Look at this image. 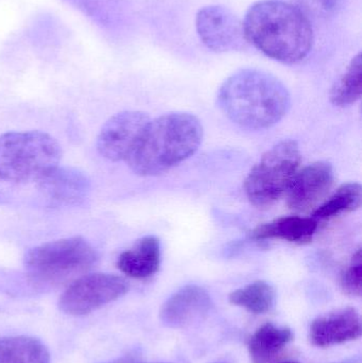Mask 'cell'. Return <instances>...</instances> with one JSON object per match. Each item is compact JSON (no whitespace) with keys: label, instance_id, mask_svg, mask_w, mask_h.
I'll return each mask as SVG.
<instances>
[{"label":"cell","instance_id":"6da1fadb","mask_svg":"<svg viewBox=\"0 0 362 363\" xmlns=\"http://www.w3.org/2000/svg\"><path fill=\"white\" fill-rule=\"evenodd\" d=\"M242 23L248 43L281 63L303 61L314 46L312 21L284 0L256 2Z\"/></svg>","mask_w":362,"mask_h":363},{"label":"cell","instance_id":"7a4b0ae2","mask_svg":"<svg viewBox=\"0 0 362 363\" xmlns=\"http://www.w3.org/2000/svg\"><path fill=\"white\" fill-rule=\"evenodd\" d=\"M218 104L225 116L248 130H266L280 123L291 106L282 81L263 70L242 69L221 85Z\"/></svg>","mask_w":362,"mask_h":363},{"label":"cell","instance_id":"3957f363","mask_svg":"<svg viewBox=\"0 0 362 363\" xmlns=\"http://www.w3.org/2000/svg\"><path fill=\"white\" fill-rule=\"evenodd\" d=\"M202 140L203 127L195 115L168 113L150 121L127 163L138 176H157L195 155Z\"/></svg>","mask_w":362,"mask_h":363},{"label":"cell","instance_id":"277c9868","mask_svg":"<svg viewBox=\"0 0 362 363\" xmlns=\"http://www.w3.org/2000/svg\"><path fill=\"white\" fill-rule=\"evenodd\" d=\"M62 149L55 138L40 131L0 135V183H36L59 166Z\"/></svg>","mask_w":362,"mask_h":363},{"label":"cell","instance_id":"5b68a950","mask_svg":"<svg viewBox=\"0 0 362 363\" xmlns=\"http://www.w3.org/2000/svg\"><path fill=\"white\" fill-rule=\"evenodd\" d=\"M95 247L80 236L60 239L32 247L23 264L34 285L53 287L78 279L97 264Z\"/></svg>","mask_w":362,"mask_h":363},{"label":"cell","instance_id":"8992f818","mask_svg":"<svg viewBox=\"0 0 362 363\" xmlns=\"http://www.w3.org/2000/svg\"><path fill=\"white\" fill-rule=\"evenodd\" d=\"M297 142L283 140L272 147L251 169L244 181L247 198L257 207L270 206L288 191L301 165Z\"/></svg>","mask_w":362,"mask_h":363},{"label":"cell","instance_id":"52a82bcc","mask_svg":"<svg viewBox=\"0 0 362 363\" xmlns=\"http://www.w3.org/2000/svg\"><path fill=\"white\" fill-rule=\"evenodd\" d=\"M129 291L123 277L110 273H91L72 281L59 301L60 309L66 315L80 317L89 315Z\"/></svg>","mask_w":362,"mask_h":363},{"label":"cell","instance_id":"ba28073f","mask_svg":"<svg viewBox=\"0 0 362 363\" xmlns=\"http://www.w3.org/2000/svg\"><path fill=\"white\" fill-rule=\"evenodd\" d=\"M150 121L149 115L140 111H125L111 117L98 135V152L111 162H127Z\"/></svg>","mask_w":362,"mask_h":363},{"label":"cell","instance_id":"9c48e42d","mask_svg":"<svg viewBox=\"0 0 362 363\" xmlns=\"http://www.w3.org/2000/svg\"><path fill=\"white\" fill-rule=\"evenodd\" d=\"M196 29L201 42L215 52L242 50L249 44L244 23L225 6L201 9L196 17Z\"/></svg>","mask_w":362,"mask_h":363},{"label":"cell","instance_id":"30bf717a","mask_svg":"<svg viewBox=\"0 0 362 363\" xmlns=\"http://www.w3.org/2000/svg\"><path fill=\"white\" fill-rule=\"evenodd\" d=\"M40 198L49 206H78L89 198L91 184L89 177L72 167H57L36 182Z\"/></svg>","mask_w":362,"mask_h":363},{"label":"cell","instance_id":"8fae6325","mask_svg":"<svg viewBox=\"0 0 362 363\" xmlns=\"http://www.w3.org/2000/svg\"><path fill=\"white\" fill-rule=\"evenodd\" d=\"M334 170L327 162H316L298 172L288 189V205L293 211H306L317 206L331 190Z\"/></svg>","mask_w":362,"mask_h":363},{"label":"cell","instance_id":"7c38bea8","mask_svg":"<svg viewBox=\"0 0 362 363\" xmlns=\"http://www.w3.org/2000/svg\"><path fill=\"white\" fill-rule=\"evenodd\" d=\"M212 307V298L205 289L185 286L166 301L159 317L168 328H185L206 317Z\"/></svg>","mask_w":362,"mask_h":363},{"label":"cell","instance_id":"4fadbf2b","mask_svg":"<svg viewBox=\"0 0 362 363\" xmlns=\"http://www.w3.org/2000/svg\"><path fill=\"white\" fill-rule=\"evenodd\" d=\"M361 330L358 311L348 307L317 318L310 326V340L315 347H332L356 340Z\"/></svg>","mask_w":362,"mask_h":363},{"label":"cell","instance_id":"5bb4252c","mask_svg":"<svg viewBox=\"0 0 362 363\" xmlns=\"http://www.w3.org/2000/svg\"><path fill=\"white\" fill-rule=\"evenodd\" d=\"M161 242L155 236H145L134 243L133 247L123 252L117 259L119 270L136 279L152 277L161 264Z\"/></svg>","mask_w":362,"mask_h":363},{"label":"cell","instance_id":"9a60e30c","mask_svg":"<svg viewBox=\"0 0 362 363\" xmlns=\"http://www.w3.org/2000/svg\"><path fill=\"white\" fill-rule=\"evenodd\" d=\"M319 222L314 218H303L293 216L283 217L261 224L250 233L253 240H278L288 241L297 245H306L310 242L318 230Z\"/></svg>","mask_w":362,"mask_h":363},{"label":"cell","instance_id":"2e32d148","mask_svg":"<svg viewBox=\"0 0 362 363\" xmlns=\"http://www.w3.org/2000/svg\"><path fill=\"white\" fill-rule=\"evenodd\" d=\"M293 338V330L286 326L264 324L249 340L251 360L253 363H269Z\"/></svg>","mask_w":362,"mask_h":363},{"label":"cell","instance_id":"e0dca14e","mask_svg":"<svg viewBox=\"0 0 362 363\" xmlns=\"http://www.w3.org/2000/svg\"><path fill=\"white\" fill-rule=\"evenodd\" d=\"M50 354L40 340L16 336L0 339V363H49Z\"/></svg>","mask_w":362,"mask_h":363},{"label":"cell","instance_id":"ac0fdd59","mask_svg":"<svg viewBox=\"0 0 362 363\" xmlns=\"http://www.w3.org/2000/svg\"><path fill=\"white\" fill-rule=\"evenodd\" d=\"M231 304L242 307L249 313L263 315L273 308L276 304V290L265 281H256L229 296Z\"/></svg>","mask_w":362,"mask_h":363},{"label":"cell","instance_id":"d6986e66","mask_svg":"<svg viewBox=\"0 0 362 363\" xmlns=\"http://www.w3.org/2000/svg\"><path fill=\"white\" fill-rule=\"evenodd\" d=\"M361 184H344L329 200L325 201L314 211L312 218L317 222L327 221L344 213H352L361 207Z\"/></svg>","mask_w":362,"mask_h":363},{"label":"cell","instance_id":"ffe728a7","mask_svg":"<svg viewBox=\"0 0 362 363\" xmlns=\"http://www.w3.org/2000/svg\"><path fill=\"white\" fill-rule=\"evenodd\" d=\"M362 93V57L358 53L353 57L346 72L332 87L331 102L338 108L352 106L361 99Z\"/></svg>","mask_w":362,"mask_h":363},{"label":"cell","instance_id":"44dd1931","mask_svg":"<svg viewBox=\"0 0 362 363\" xmlns=\"http://www.w3.org/2000/svg\"><path fill=\"white\" fill-rule=\"evenodd\" d=\"M293 4L312 21L335 16L346 6V0H284Z\"/></svg>","mask_w":362,"mask_h":363},{"label":"cell","instance_id":"7402d4cb","mask_svg":"<svg viewBox=\"0 0 362 363\" xmlns=\"http://www.w3.org/2000/svg\"><path fill=\"white\" fill-rule=\"evenodd\" d=\"M362 255L358 249L353 255L348 268L342 273L341 286L344 292L353 296H361Z\"/></svg>","mask_w":362,"mask_h":363},{"label":"cell","instance_id":"603a6c76","mask_svg":"<svg viewBox=\"0 0 362 363\" xmlns=\"http://www.w3.org/2000/svg\"><path fill=\"white\" fill-rule=\"evenodd\" d=\"M281 363H299V362H281Z\"/></svg>","mask_w":362,"mask_h":363},{"label":"cell","instance_id":"cb8c5ba5","mask_svg":"<svg viewBox=\"0 0 362 363\" xmlns=\"http://www.w3.org/2000/svg\"><path fill=\"white\" fill-rule=\"evenodd\" d=\"M150 363H165V362H150Z\"/></svg>","mask_w":362,"mask_h":363},{"label":"cell","instance_id":"d4e9b609","mask_svg":"<svg viewBox=\"0 0 362 363\" xmlns=\"http://www.w3.org/2000/svg\"><path fill=\"white\" fill-rule=\"evenodd\" d=\"M116 363H120V362H116Z\"/></svg>","mask_w":362,"mask_h":363}]
</instances>
